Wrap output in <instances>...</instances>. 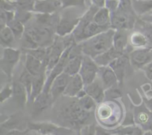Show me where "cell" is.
<instances>
[{
  "label": "cell",
  "instance_id": "9c48e42d",
  "mask_svg": "<svg viewBox=\"0 0 152 135\" xmlns=\"http://www.w3.org/2000/svg\"><path fill=\"white\" fill-rule=\"evenodd\" d=\"M111 28L114 30H128L134 25V19L129 10L118 8L111 13Z\"/></svg>",
  "mask_w": 152,
  "mask_h": 135
},
{
  "label": "cell",
  "instance_id": "681fc988",
  "mask_svg": "<svg viewBox=\"0 0 152 135\" xmlns=\"http://www.w3.org/2000/svg\"><path fill=\"white\" fill-rule=\"evenodd\" d=\"M151 50H152V46H151Z\"/></svg>",
  "mask_w": 152,
  "mask_h": 135
},
{
  "label": "cell",
  "instance_id": "7c38bea8",
  "mask_svg": "<svg viewBox=\"0 0 152 135\" xmlns=\"http://www.w3.org/2000/svg\"><path fill=\"white\" fill-rule=\"evenodd\" d=\"M70 77L71 76L63 72L53 80L50 88V93L53 101L56 100L61 95H63L69 82Z\"/></svg>",
  "mask_w": 152,
  "mask_h": 135
},
{
  "label": "cell",
  "instance_id": "83f0119b",
  "mask_svg": "<svg viewBox=\"0 0 152 135\" xmlns=\"http://www.w3.org/2000/svg\"><path fill=\"white\" fill-rule=\"evenodd\" d=\"M129 40H130V44L137 48L145 47L149 42L146 36L140 31H136L131 34Z\"/></svg>",
  "mask_w": 152,
  "mask_h": 135
},
{
  "label": "cell",
  "instance_id": "ba28073f",
  "mask_svg": "<svg viewBox=\"0 0 152 135\" xmlns=\"http://www.w3.org/2000/svg\"><path fill=\"white\" fill-rule=\"evenodd\" d=\"M133 114L136 126L144 131H152V112L144 102L134 107Z\"/></svg>",
  "mask_w": 152,
  "mask_h": 135
},
{
  "label": "cell",
  "instance_id": "7dc6e473",
  "mask_svg": "<svg viewBox=\"0 0 152 135\" xmlns=\"http://www.w3.org/2000/svg\"><path fill=\"white\" fill-rule=\"evenodd\" d=\"M143 135H152V131H144Z\"/></svg>",
  "mask_w": 152,
  "mask_h": 135
},
{
  "label": "cell",
  "instance_id": "f546056e",
  "mask_svg": "<svg viewBox=\"0 0 152 135\" xmlns=\"http://www.w3.org/2000/svg\"><path fill=\"white\" fill-rule=\"evenodd\" d=\"M113 109L111 105L105 103H100V105L98 108L96 114L97 117L100 121H107L108 120L111 122V117L113 115Z\"/></svg>",
  "mask_w": 152,
  "mask_h": 135
},
{
  "label": "cell",
  "instance_id": "30bf717a",
  "mask_svg": "<svg viewBox=\"0 0 152 135\" xmlns=\"http://www.w3.org/2000/svg\"><path fill=\"white\" fill-rule=\"evenodd\" d=\"M130 62L137 68H144L152 62V50L151 47L137 48L129 54Z\"/></svg>",
  "mask_w": 152,
  "mask_h": 135
},
{
  "label": "cell",
  "instance_id": "d590c367",
  "mask_svg": "<svg viewBox=\"0 0 152 135\" xmlns=\"http://www.w3.org/2000/svg\"><path fill=\"white\" fill-rule=\"evenodd\" d=\"M36 0H16L15 4L16 7L25 10H33V6Z\"/></svg>",
  "mask_w": 152,
  "mask_h": 135
},
{
  "label": "cell",
  "instance_id": "4dcf8cb0",
  "mask_svg": "<svg viewBox=\"0 0 152 135\" xmlns=\"http://www.w3.org/2000/svg\"><path fill=\"white\" fill-rule=\"evenodd\" d=\"M33 79H34V76L31 75V74L25 68V70L22 71L20 77H19V80H18V81L20 82L25 86V88H26L27 92H28V101H29L30 97H31Z\"/></svg>",
  "mask_w": 152,
  "mask_h": 135
},
{
  "label": "cell",
  "instance_id": "ee69618b",
  "mask_svg": "<svg viewBox=\"0 0 152 135\" xmlns=\"http://www.w3.org/2000/svg\"><path fill=\"white\" fill-rule=\"evenodd\" d=\"M143 134H144V131L137 126L136 128L134 129V131L132 134H126V135H143ZM114 135H119V134H114Z\"/></svg>",
  "mask_w": 152,
  "mask_h": 135
},
{
  "label": "cell",
  "instance_id": "603a6c76",
  "mask_svg": "<svg viewBox=\"0 0 152 135\" xmlns=\"http://www.w3.org/2000/svg\"><path fill=\"white\" fill-rule=\"evenodd\" d=\"M124 53L117 51L114 47H112L109 50L105 51V53L95 57L94 59L99 67L108 66L111 62H112L113 61L115 60L116 59H117V58L120 57Z\"/></svg>",
  "mask_w": 152,
  "mask_h": 135
},
{
  "label": "cell",
  "instance_id": "e575fe53",
  "mask_svg": "<svg viewBox=\"0 0 152 135\" xmlns=\"http://www.w3.org/2000/svg\"><path fill=\"white\" fill-rule=\"evenodd\" d=\"M13 96V85L10 84H7L1 88L0 93V100L1 103L5 100Z\"/></svg>",
  "mask_w": 152,
  "mask_h": 135
},
{
  "label": "cell",
  "instance_id": "8d00e7d4",
  "mask_svg": "<svg viewBox=\"0 0 152 135\" xmlns=\"http://www.w3.org/2000/svg\"><path fill=\"white\" fill-rule=\"evenodd\" d=\"M60 2L62 4V9H64L71 7L83 6L85 0H60Z\"/></svg>",
  "mask_w": 152,
  "mask_h": 135
},
{
  "label": "cell",
  "instance_id": "484cf974",
  "mask_svg": "<svg viewBox=\"0 0 152 135\" xmlns=\"http://www.w3.org/2000/svg\"><path fill=\"white\" fill-rule=\"evenodd\" d=\"M132 7L136 14L144 16L152 11V0H131Z\"/></svg>",
  "mask_w": 152,
  "mask_h": 135
},
{
  "label": "cell",
  "instance_id": "e0dca14e",
  "mask_svg": "<svg viewBox=\"0 0 152 135\" xmlns=\"http://www.w3.org/2000/svg\"><path fill=\"white\" fill-rule=\"evenodd\" d=\"M84 89L86 93L91 96L96 101V103L100 104L103 102L105 97V90L102 84L95 80L93 82L85 86Z\"/></svg>",
  "mask_w": 152,
  "mask_h": 135
},
{
  "label": "cell",
  "instance_id": "1f68e13d",
  "mask_svg": "<svg viewBox=\"0 0 152 135\" xmlns=\"http://www.w3.org/2000/svg\"><path fill=\"white\" fill-rule=\"evenodd\" d=\"M80 105L84 108L85 110L91 112H94L96 108V102L89 95L86 94L83 97L78 99Z\"/></svg>",
  "mask_w": 152,
  "mask_h": 135
},
{
  "label": "cell",
  "instance_id": "ac0fdd59",
  "mask_svg": "<svg viewBox=\"0 0 152 135\" xmlns=\"http://www.w3.org/2000/svg\"><path fill=\"white\" fill-rule=\"evenodd\" d=\"M27 129L28 131H35L42 135H45L48 134H55L58 131L64 128L50 123H28Z\"/></svg>",
  "mask_w": 152,
  "mask_h": 135
},
{
  "label": "cell",
  "instance_id": "ab89813d",
  "mask_svg": "<svg viewBox=\"0 0 152 135\" xmlns=\"http://www.w3.org/2000/svg\"><path fill=\"white\" fill-rule=\"evenodd\" d=\"M95 135H113L111 130H107L99 126H96Z\"/></svg>",
  "mask_w": 152,
  "mask_h": 135
},
{
  "label": "cell",
  "instance_id": "7bdbcfd3",
  "mask_svg": "<svg viewBox=\"0 0 152 135\" xmlns=\"http://www.w3.org/2000/svg\"><path fill=\"white\" fill-rule=\"evenodd\" d=\"M91 1L94 5L96 6L99 8L105 7L106 4V0H91Z\"/></svg>",
  "mask_w": 152,
  "mask_h": 135
},
{
  "label": "cell",
  "instance_id": "d6986e66",
  "mask_svg": "<svg viewBox=\"0 0 152 135\" xmlns=\"http://www.w3.org/2000/svg\"><path fill=\"white\" fill-rule=\"evenodd\" d=\"M54 102L50 92H44L39 95L34 101V115H37L48 108Z\"/></svg>",
  "mask_w": 152,
  "mask_h": 135
},
{
  "label": "cell",
  "instance_id": "bcb514c9",
  "mask_svg": "<svg viewBox=\"0 0 152 135\" xmlns=\"http://www.w3.org/2000/svg\"><path fill=\"white\" fill-rule=\"evenodd\" d=\"M141 19H142L143 21H145V22H149V23L152 24V13L144 15V16H142V17H141Z\"/></svg>",
  "mask_w": 152,
  "mask_h": 135
},
{
  "label": "cell",
  "instance_id": "2e32d148",
  "mask_svg": "<svg viewBox=\"0 0 152 135\" xmlns=\"http://www.w3.org/2000/svg\"><path fill=\"white\" fill-rule=\"evenodd\" d=\"M130 58L129 56L124 53L121 56L116 59L112 62L109 64V66L114 70L115 74H117V78H118L119 82H122L125 77L126 69H127L128 65L130 63Z\"/></svg>",
  "mask_w": 152,
  "mask_h": 135
},
{
  "label": "cell",
  "instance_id": "5bb4252c",
  "mask_svg": "<svg viewBox=\"0 0 152 135\" xmlns=\"http://www.w3.org/2000/svg\"><path fill=\"white\" fill-rule=\"evenodd\" d=\"M99 73H100L101 82L105 90L116 87L120 83L117 74L109 65L99 67Z\"/></svg>",
  "mask_w": 152,
  "mask_h": 135
},
{
  "label": "cell",
  "instance_id": "d6a6232c",
  "mask_svg": "<svg viewBox=\"0 0 152 135\" xmlns=\"http://www.w3.org/2000/svg\"><path fill=\"white\" fill-rule=\"evenodd\" d=\"M22 47L25 50H34V49L38 48L39 45L37 42L34 40V39L28 34L25 32L24 34L23 37H22Z\"/></svg>",
  "mask_w": 152,
  "mask_h": 135
},
{
  "label": "cell",
  "instance_id": "7402d4cb",
  "mask_svg": "<svg viewBox=\"0 0 152 135\" xmlns=\"http://www.w3.org/2000/svg\"><path fill=\"white\" fill-rule=\"evenodd\" d=\"M13 96L18 105L23 108L26 102L28 101V94L25 86L19 81L13 82Z\"/></svg>",
  "mask_w": 152,
  "mask_h": 135
},
{
  "label": "cell",
  "instance_id": "9a60e30c",
  "mask_svg": "<svg viewBox=\"0 0 152 135\" xmlns=\"http://www.w3.org/2000/svg\"><path fill=\"white\" fill-rule=\"evenodd\" d=\"M84 88V82H83L80 74L71 76L70 77L69 82H68L66 89H65V92L63 93V96L70 98L77 97V94L82 90H83Z\"/></svg>",
  "mask_w": 152,
  "mask_h": 135
},
{
  "label": "cell",
  "instance_id": "cb8c5ba5",
  "mask_svg": "<svg viewBox=\"0 0 152 135\" xmlns=\"http://www.w3.org/2000/svg\"><path fill=\"white\" fill-rule=\"evenodd\" d=\"M129 40L127 30H117L113 39V47L122 53H125Z\"/></svg>",
  "mask_w": 152,
  "mask_h": 135
},
{
  "label": "cell",
  "instance_id": "d4e9b609",
  "mask_svg": "<svg viewBox=\"0 0 152 135\" xmlns=\"http://www.w3.org/2000/svg\"><path fill=\"white\" fill-rule=\"evenodd\" d=\"M23 126H26L27 128H28V123L25 124L21 117H17L16 115H13L11 116L9 119H7L5 122L1 123V131L4 130L6 132L11 130L24 131L25 128L23 127Z\"/></svg>",
  "mask_w": 152,
  "mask_h": 135
},
{
  "label": "cell",
  "instance_id": "8fae6325",
  "mask_svg": "<svg viewBox=\"0 0 152 135\" xmlns=\"http://www.w3.org/2000/svg\"><path fill=\"white\" fill-rule=\"evenodd\" d=\"M62 8L60 0H36L33 6V11L37 13H55Z\"/></svg>",
  "mask_w": 152,
  "mask_h": 135
},
{
  "label": "cell",
  "instance_id": "f1b7e54d",
  "mask_svg": "<svg viewBox=\"0 0 152 135\" xmlns=\"http://www.w3.org/2000/svg\"><path fill=\"white\" fill-rule=\"evenodd\" d=\"M7 25H8L12 30L16 39H22L25 33V26L22 22L15 18L14 19L8 22Z\"/></svg>",
  "mask_w": 152,
  "mask_h": 135
},
{
  "label": "cell",
  "instance_id": "c3c4849f",
  "mask_svg": "<svg viewBox=\"0 0 152 135\" xmlns=\"http://www.w3.org/2000/svg\"><path fill=\"white\" fill-rule=\"evenodd\" d=\"M7 1H16V0H7Z\"/></svg>",
  "mask_w": 152,
  "mask_h": 135
},
{
  "label": "cell",
  "instance_id": "277c9868",
  "mask_svg": "<svg viewBox=\"0 0 152 135\" xmlns=\"http://www.w3.org/2000/svg\"><path fill=\"white\" fill-rule=\"evenodd\" d=\"M25 32L34 39L39 47H49L54 42L53 30L49 27L39 25L38 26L28 28Z\"/></svg>",
  "mask_w": 152,
  "mask_h": 135
},
{
  "label": "cell",
  "instance_id": "f35d334b",
  "mask_svg": "<svg viewBox=\"0 0 152 135\" xmlns=\"http://www.w3.org/2000/svg\"><path fill=\"white\" fill-rule=\"evenodd\" d=\"M96 126L94 124H89L84 126L80 130V134L81 135H95Z\"/></svg>",
  "mask_w": 152,
  "mask_h": 135
},
{
  "label": "cell",
  "instance_id": "74e56055",
  "mask_svg": "<svg viewBox=\"0 0 152 135\" xmlns=\"http://www.w3.org/2000/svg\"><path fill=\"white\" fill-rule=\"evenodd\" d=\"M105 96H108L109 99H114L116 98H119L121 96L122 93L120 91V89L117 88V86L116 87H113L111 88L108 89V90H105Z\"/></svg>",
  "mask_w": 152,
  "mask_h": 135
},
{
  "label": "cell",
  "instance_id": "4316f807",
  "mask_svg": "<svg viewBox=\"0 0 152 135\" xmlns=\"http://www.w3.org/2000/svg\"><path fill=\"white\" fill-rule=\"evenodd\" d=\"M15 39L16 38H15L14 34L8 25L1 28L0 39H1V45L2 47H11V45L13 44Z\"/></svg>",
  "mask_w": 152,
  "mask_h": 135
},
{
  "label": "cell",
  "instance_id": "b9f144b4",
  "mask_svg": "<svg viewBox=\"0 0 152 135\" xmlns=\"http://www.w3.org/2000/svg\"><path fill=\"white\" fill-rule=\"evenodd\" d=\"M143 69L145 71L147 77L152 81V62H150L148 65H146Z\"/></svg>",
  "mask_w": 152,
  "mask_h": 135
},
{
  "label": "cell",
  "instance_id": "836d02e7",
  "mask_svg": "<svg viewBox=\"0 0 152 135\" xmlns=\"http://www.w3.org/2000/svg\"><path fill=\"white\" fill-rule=\"evenodd\" d=\"M138 24H139L141 30L142 31V34L146 36L149 42L152 43V24L143 21L141 19L138 21Z\"/></svg>",
  "mask_w": 152,
  "mask_h": 135
},
{
  "label": "cell",
  "instance_id": "6da1fadb",
  "mask_svg": "<svg viewBox=\"0 0 152 135\" xmlns=\"http://www.w3.org/2000/svg\"><path fill=\"white\" fill-rule=\"evenodd\" d=\"M93 112L85 110L80 105L78 99L73 97L67 103L63 104L57 112V118L62 126L72 128L80 129L90 124Z\"/></svg>",
  "mask_w": 152,
  "mask_h": 135
},
{
  "label": "cell",
  "instance_id": "f6af8a7d",
  "mask_svg": "<svg viewBox=\"0 0 152 135\" xmlns=\"http://www.w3.org/2000/svg\"><path fill=\"white\" fill-rule=\"evenodd\" d=\"M143 102L145 103V105H146L147 108L150 110V111L152 112V97L148 98V99H146V98H144L143 99Z\"/></svg>",
  "mask_w": 152,
  "mask_h": 135
},
{
  "label": "cell",
  "instance_id": "52a82bcc",
  "mask_svg": "<svg viewBox=\"0 0 152 135\" xmlns=\"http://www.w3.org/2000/svg\"><path fill=\"white\" fill-rule=\"evenodd\" d=\"M99 70V66L96 63L93 58L83 54V63L79 74L84 82L85 86L91 84L96 80Z\"/></svg>",
  "mask_w": 152,
  "mask_h": 135
},
{
  "label": "cell",
  "instance_id": "44dd1931",
  "mask_svg": "<svg viewBox=\"0 0 152 135\" xmlns=\"http://www.w3.org/2000/svg\"><path fill=\"white\" fill-rule=\"evenodd\" d=\"M46 74H47V73L43 72L40 74L39 75L34 77L32 88H31V94L29 99V101H31V102H34L36 98L42 93L45 85L46 80H47Z\"/></svg>",
  "mask_w": 152,
  "mask_h": 135
},
{
  "label": "cell",
  "instance_id": "60d3db41",
  "mask_svg": "<svg viewBox=\"0 0 152 135\" xmlns=\"http://www.w3.org/2000/svg\"><path fill=\"white\" fill-rule=\"evenodd\" d=\"M28 131H29L27 129L25 131H20V130H11L9 131L6 132V133L2 134L1 135H26Z\"/></svg>",
  "mask_w": 152,
  "mask_h": 135
},
{
  "label": "cell",
  "instance_id": "4fadbf2b",
  "mask_svg": "<svg viewBox=\"0 0 152 135\" xmlns=\"http://www.w3.org/2000/svg\"><path fill=\"white\" fill-rule=\"evenodd\" d=\"M25 69L34 77L39 75L43 72L47 73V66L45 64L28 52L25 56Z\"/></svg>",
  "mask_w": 152,
  "mask_h": 135
},
{
  "label": "cell",
  "instance_id": "8992f818",
  "mask_svg": "<svg viewBox=\"0 0 152 135\" xmlns=\"http://www.w3.org/2000/svg\"><path fill=\"white\" fill-rule=\"evenodd\" d=\"M81 17L71 14L69 12L65 13L59 17V22L56 28V34L59 36H66L74 32L78 25Z\"/></svg>",
  "mask_w": 152,
  "mask_h": 135
},
{
  "label": "cell",
  "instance_id": "ffe728a7",
  "mask_svg": "<svg viewBox=\"0 0 152 135\" xmlns=\"http://www.w3.org/2000/svg\"><path fill=\"white\" fill-rule=\"evenodd\" d=\"M93 20L99 26L106 29L111 28V11L108 7H104L98 9L94 16Z\"/></svg>",
  "mask_w": 152,
  "mask_h": 135
},
{
  "label": "cell",
  "instance_id": "3957f363",
  "mask_svg": "<svg viewBox=\"0 0 152 135\" xmlns=\"http://www.w3.org/2000/svg\"><path fill=\"white\" fill-rule=\"evenodd\" d=\"M98 9L99 7L93 4V6H91V8L85 13L84 16L81 17L78 25L73 33L77 44L108 30L99 26L94 22V16Z\"/></svg>",
  "mask_w": 152,
  "mask_h": 135
},
{
  "label": "cell",
  "instance_id": "5b68a950",
  "mask_svg": "<svg viewBox=\"0 0 152 135\" xmlns=\"http://www.w3.org/2000/svg\"><path fill=\"white\" fill-rule=\"evenodd\" d=\"M21 52L11 47H4L1 58V69L9 79L11 78L13 70L20 59Z\"/></svg>",
  "mask_w": 152,
  "mask_h": 135
},
{
  "label": "cell",
  "instance_id": "7a4b0ae2",
  "mask_svg": "<svg viewBox=\"0 0 152 135\" xmlns=\"http://www.w3.org/2000/svg\"><path fill=\"white\" fill-rule=\"evenodd\" d=\"M115 31L116 30L110 28L78 43L81 47L83 54L94 59L97 56L109 50L113 47V39Z\"/></svg>",
  "mask_w": 152,
  "mask_h": 135
}]
</instances>
